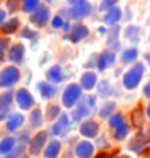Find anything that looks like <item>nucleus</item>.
<instances>
[{
  "label": "nucleus",
  "instance_id": "nucleus-35",
  "mask_svg": "<svg viewBox=\"0 0 150 158\" xmlns=\"http://www.w3.org/2000/svg\"><path fill=\"white\" fill-rule=\"evenodd\" d=\"M117 2H118V0H101L99 10H101V11H109L110 8H114V6H115Z\"/></svg>",
  "mask_w": 150,
  "mask_h": 158
},
{
  "label": "nucleus",
  "instance_id": "nucleus-45",
  "mask_svg": "<svg viewBox=\"0 0 150 158\" xmlns=\"http://www.w3.org/2000/svg\"><path fill=\"white\" fill-rule=\"evenodd\" d=\"M115 158H129L128 155H118V156H115Z\"/></svg>",
  "mask_w": 150,
  "mask_h": 158
},
{
  "label": "nucleus",
  "instance_id": "nucleus-43",
  "mask_svg": "<svg viewBox=\"0 0 150 158\" xmlns=\"http://www.w3.org/2000/svg\"><path fill=\"white\" fill-rule=\"evenodd\" d=\"M62 29H64V31H69V29H70V26H69L67 23H64V24H62Z\"/></svg>",
  "mask_w": 150,
  "mask_h": 158
},
{
  "label": "nucleus",
  "instance_id": "nucleus-8",
  "mask_svg": "<svg viewBox=\"0 0 150 158\" xmlns=\"http://www.w3.org/2000/svg\"><path fill=\"white\" fill-rule=\"evenodd\" d=\"M46 137H48V134H46V131H40L37 133L32 139H31V144H29V152L31 155H39L42 152V148L46 142Z\"/></svg>",
  "mask_w": 150,
  "mask_h": 158
},
{
  "label": "nucleus",
  "instance_id": "nucleus-30",
  "mask_svg": "<svg viewBox=\"0 0 150 158\" xmlns=\"http://www.w3.org/2000/svg\"><path fill=\"white\" fill-rule=\"evenodd\" d=\"M121 59L125 62H134L137 59V50L136 48H128L121 53Z\"/></svg>",
  "mask_w": 150,
  "mask_h": 158
},
{
  "label": "nucleus",
  "instance_id": "nucleus-26",
  "mask_svg": "<svg viewBox=\"0 0 150 158\" xmlns=\"http://www.w3.org/2000/svg\"><path fill=\"white\" fill-rule=\"evenodd\" d=\"M29 122H31V126H32V128H40V126H42V123H43V115H42V110H40V109L32 110Z\"/></svg>",
  "mask_w": 150,
  "mask_h": 158
},
{
  "label": "nucleus",
  "instance_id": "nucleus-20",
  "mask_svg": "<svg viewBox=\"0 0 150 158\" xmlns=\"http://www.w3.org/2000/svg\"><path fill=\"white\" fill-rule=\"evenodd\" d=\"M46 78H48V81L51 83H59L64 80V75H62V69L59 66H53L48 72H46Z\"/></svg>",
  "mask_w": 150,
  "mask_h": 158
},
{
  "label": "nucleus",
  "instance_id": "nucleus-3",
  "mask_svg": "<svg viewBox=\"0 0 150 158\" xmlns=\"http://www.w3.org/2000/svg\"><path fill=\"white\" fill-rule=\"evenodd\" d=\"M150 144V129L148 128H144L134 136V139H131V142L128 144L129 150H133L136 153H140L144 152V148Z\"/></svg>",
  "mask_w": 150,
  "mask_h": 158
},
{
  "label": "nucleus",
  "instance_id": "nucleus-40",
  "mask_svg": "<svg viewBox=\"0 0 150 158\" xmlns=\"http://www.w3.org/2000/svg\"><path fill=\"white\" fill-rule=\"evenodd\" d=\"M144 94H145L147 98H150V83H147V85H145V88H144Z\"/></svg>",
  "mask_w": 150,
  "mask_h": 158
},
{
  "label": "nucleus",
  "instance_id": "nucleus-5",
  "mask_svg": "<svg viewBox=\"0 0 150 158\" xmlns=\"http://www.w3.org/2000/svg\"><path fill=\"white\" fill-rule=\"evenodd\" d=\"M94 107H96V98L88 96L85 101H83V104H80L77 109H75V112L72 114V118L75 120V122H78V120H81L83 117L91 115V112H93Z\"/></svg>",
  "mask_w": 150,
  "mask_h": 158
},
{
  "label": "nucleus",
  "instance_id": "nucleus-27",
  "mask_svg": "<svg viewBox=\"0 0 150 158\" xmlns=\"http://www.w3.org/2000/svg\"><path fill=\"white\" fill-rule=\"evenodd\" d=\"M131 122H133V125L137 126V128L142 125V122H144V110H142L140 106L133 110V114H131Z\"/></svg>",
  "mask_w": 150,
  "mask_h": 158
},
{
  "label": "nucleus",
  "instance_id": "nucleus-12",
  "mask_svg": "<svg viewBox=\"0 0 150 158\" xmlns=\"http://www.w3.org/2000/svg\"><path fill=\"white\" fill-rule=\"evenodd\" d=\"M114 62H115V53L110 51V50H106L102 54H99V56H98V64H96V66H98L99 70H106Z\"/></svg>",
  "mask_w": 150,
  "mask_h": 158
},
{
  "label": "nucleus",
  "instance_id": "nucleus-10",
  "mask_svg": "<svg viewBox=\"0 0 150 158\" xmlns=\"http://www.w3.org/2000/svg\"><path fill=\"white\" fill-rule=\"evenodd\" d=\"M24 46L21 43H15L8 48V59L10 62H15V64H21L23 59H24Z\"/></svg>",
  "mask_w": 150,
  "mask_h": 158
},
{
  "label": "nucleus",
  "instance_id": "nucleus-18",
  "mask_svg": "<svg viewBox=\"0 0 150 158\" xmlns=\"http://www.w3.org/2000/svg\"><path fill=\"white\" fill-rule=\"evenodd\" d=\"M120 18H121V10L118 6H114V8H110V10L104 15V24L115 26L120 21Z\"/></svg>",
  "mask_w": 150,
  "mask_h": 158
},
{
  "label": "nucleus",
  "instance_id": "nucleus-22",
  "mask_svg": "<svg viewBox=\"0 0 150 158\" xmlns=\"http://www.w3.org/2000/svg\"><path fill=\"white\" fill-rule=\"evenodd\" d=\"M67 128H69V117L62 114V115H59V120L53 126V134H62Z\"/></svg>",
  "mask_w": 150,
  "mask_h": 158
},
{
  "label": "nucleus",
  "instance_id": "nucleus-49",
  "mask_svg": "<svg viewBox=\"0 0 150 158\" xmlns=\"http://www.w3.org/2000/svg\"><path fill=\"white\" fill-rule=\"evenodd\" d=\"M48 2H51V0H48Z\"/></svg>",
  "mask_w": 150,
  "mask_h": 158
},
{
  "label": "nucleus",
  "instance_id": "nucleus-25",
  "mask_svg": "<svg viewBox=\"0 0 150 158\" xmlns=\"http://www.w3.org/2000/svg\"><path fill=\"white\" fill-rule=\"evenodd\" d=\"M139 35H140V29L137 26H128L126 29H125V37H126V40H131V42H137L139 40Z\"/></svg>",
  "mask_w": 150,
  "mask_h": 158
},
{
  "label": "nucleus",
  "instance_id": "nucleus-44",
  "mask_svg": "<svg viewBox=\"0 0 150 158\" xmlns=\"http://www.w3.org/2000/svg\"><path fill=\"white\" fill-rule=\"evenodd\" d=\"M107 156H109V155H107V153H101V155H98V156H96V158H107Z\"/></svg>",
  "mask_w": 150,
  "mask_h": 158
},
{
  "label": "nucleus",
  "instance_id": "nucleus-16",
  "mask_svg": "<svg viewBox=\"0 0 150 158\" xmlns=\"http://www.w3.org/2000/svg\"><path fill=\"white\" fill-rule=\"evenodd\" d=\"M24 123V117L21 114H10L6 118V129L8 131H16Z\"/></svg>",
  "mask_w": 150,
  "mask_h": 158
},
{
  "label": "nucleus",
  "instance_id": "nucleus-19",
  "mask_svg": "<svg viewBox=\"0 0 150 158\" xmlns=\"http://www.w3.org/2000/svg\"><path fill=\"white\" fill-rule=\"evenodd\" d=\"M61 152V142L59 141H50V144L46 145L43 156L45 158H58Z\"/></svg>",
  "mask_w": 150,
  "mask_h": 158
},
{
  "label": "nucleus",
  "instance_id": "nucleus-14",
  "mask_svg": "<svg viewBox=\"0 0 150 158\" xmlns=\"http://www.w3.org/2000/svg\"><path fill=\"white\" fill-rule=\"evenodd\" d=\"M80 133L85 137H96L98 133H99V125L96 122H93V120L83 122L81 126H80Z\"/></svg>",
  "mask_w": 150,
  "mask_h": 158
},
{
  "label": "nucleus",
  "instance_id": "nucleus-6",
  "mask_svg": "<svg viewBox=\"0 0 150 158\" xmlns=\"http://www.w3.org/2000/svg\"><path fill=\"white\" fill-rule=\"evenodd\" d=\"M90 13H91V5L88 0H78L69 10V18H72V19H83V18L90 16Z\"/></svg>",
  "mask_w": 150,
  "mask_h": 158
},
{
  "label": "nucleus",
  "instance_id": "nucleus-29",
  "mask_svg": "<svg viewBox=\"0 0 150 158\" xmlns=\"http://www.w3.org/2000/svg\"><path fill=\"white\" fill-rule=\"evenodd\" d=\"M98 94L101 98H109L112 94V88H110V83L107 80H102L98 86Z\"/></svg>",
  "mask_w": 150,
  "mask_h": 158
},
{
  "label": "nucleus",
  "instance_id": "nucleus-33",
  "mask_svg": "<svg viewBox=\"0 0 150 158\" xmlns=\"http://www.w3.org/2000/svg\"><path fill=\"white\" fill-rule=\"evenodd\" d=\"M128 134H129V125H126V123H123L121 126H118L115 129V137L118 139V141H123Z\"/></svg>",
  "mask_w": 150,
  "mask_h": 158
},
{
  "label": "nucleus",
  "instance_id": "nucleus-28",
  "mask_svg": "<svg viewBox=\"0 0 150 158\" xmlns=\"http://www.w3.org/2000/svg\"><path fill=\"white\" fill-rule=\"evenodd\" d=\"M114 110H115V102H106V104L101 107L99 115H101V118H110L114 115Z\"/></svg>",
  "mask_w": 150,
  "mask_h": 158
},
{
  "label": "nucleus",
  "instance_id": "nucleus-1",
  "mask_svg": "<svg viewBox=\"0 0 150 158\" xmlns=\"http://www.w3.org/2000/svg\"><path fill=\"white\" fill-rule=\"evenodd\" d=\"M142 75H144V64L142 62L134 64L123 75V86L126 89H134L142 80Z\"/></svg>",
  "mask_w": 150,
  "mask_h": 158
},
{
  "label": "nucleus",
  "instance_id": "nucleus-39",
  "mask_svg": "<svg viewBox=\"0 0 150 158\" xmlns=\"http://www.w3.org/2000/svg\"><path fill=\"white\" fill-rule=\"evenodd\" d=\"M18 3H19V0H8L6 6L10 8L11 11H16V10H18Z\"/></svg>",
  "mask_w": 150,
  "mask_h": 158
},
{
  "label": "nucleus",
  "instance_id": "nucleus-32",
  "mask_svg": "<svg viewBox=\"0 0 150 158\" xmlns=\"http://www.w3.org/2000/svg\"><path fill=\"white\" fill-rule=\"evenodd\" d=\"M40 0H23V10L26 13H32L39 8Z\"/></svg>",
  "mask_w": 150,
  "mask_h": 158
},
{
  "label": "nucleus",
  "instance_id": "nucleus-31",
  "mask_svg": "<svg viewBox=\"0 0 150 158\" xmlns=\"http://www.w3.org/2000/svg\"><path fill=\"white\" fill-rule=\"evenodd\" d=\"M125 123V117L121 115V114H114L110 118H109V125L112 129H117L118 126H121Z\"/></svg>",
  "mask_w": 150,
  "mask_h": 158
},
{
  "label": "nucleus",
  "instance_id": "nucleus-11",
  "mask_svg": "<svg viewBox=\"0 0 150 158\" xmlns=\"http://www.w3.org/2000/svg\"><path fill=\"white\" fill-rule=\"evenodd\" d=\"M48 19H50V10L46 6H39L31 16V21L37 26H45L48 23Z\"/></svg>",
  "mask_w": 150,
  "mask_h": 158
},
{
  "label": "nucleus",
  "instance_id": "nucleus-7",
  "mask_svg": "<svg viewBox=\"0 0 150 158\" xmlns=\"http://www.w3.org/2000/svg\"><path fill=\"white\" fill-rule=\"evenodd\" d=\"M16 102H18V106H19L21 109H24V110L32 109L34 104H35L32 94L29 93V89H26V88H21V89L16 91Z\"/></svg>",
  "mask_w": 150,
  "mask_h": 158
},
{
  "label": "nucleus",
  "instance_id": "nucleus-21",
  "mask_svg": "<svg viewBox=\"0 0 150 158\" xmlns=\"http://www.w3.org/2000/svg\"><path fill=\"white\" fill-rule=\"evenodd\" d=\"M37 88H39L40 94H42L45 99H50V98H53V96H54V93H56L54 85H51L50 81H40L39 85H37Z\"/></svg>",
  "mask_w": 150,
  "mask_h": 158
},
{
  "label": "nucleus",
  "instance_id": "nucleus-42",
  "mask_svg": "<svg viewBox=\"0 0 150 158\" xmlns=\"http://www.w3.org/2000/svg\"><path fill=\"white\" fill-rule=\"evenodd\" d=\"M3 23H5V11L0 10V26H2Z\"/></svg>",
  "mask_w": 150,
  "mask_h": 158
},
{
  "label": "nucleus",
  "instance_id": "nucleus-37",
  "mask_svg": "<svg viewBox=\"0 0 150 158\" xmlns=\"http://www.w3.org/2000/svg\"><path fill=\"white\" fill-rule=\"evenodd\" d=\"M21 35H23V37H26V39H35V37H39V34L34 32L32 29H29V27H24L23 32H21Z\"/></svg>",
  "mask_w": 150,
  "mask_h": 158
},
{
  "label": "nucleus",
  "instance_id": "nucleus-17",
  "mask_svg": "<svg viewBox=\"0 0 150 158\" xmlns=\"http://www.w3.org/2000/svg\"><path fill=\"white\" fill-rule=\"evenodd\" d=\"M96 81H98V78H96V73H93V72H85L81 75V80H80V86H81V89H86V91H90V89H93L96 86Z\"/></svg>",
  "mask_w": 150,
  "mask_h": 158
},
{
  "label": "nucleus",
  "instance_id": "nucleus-38",
  "mask_svg": "<svg viewBox=\"0 0 150 158\" xmlns=\"http://www.w3.org/2000/svg\"><path fill=\"white\" fill-rule=\"evenodd\" d=\"M51 24H53V27H56V29H58V27H62L64 21H62V18H61V16H54Z\"/></svg>",
  "mask_w": 150,
  "mask_h": 158
},
{
  "label": "nucleus",
  "instance_id": "nucleus-34",
  "mask_svg": "<svg viewBox=\"0 0 150 158\" xmlns=\"http://www.w3.org/2000/svg\"><path fill=\"white\" fill-rule=\"evenodd\" d=\"M61 115V109H59V106H48L46 107V118L48 120H54V118H58Z\"/></svg>",
  "mask_w": 150,
  "mask_h": 158
},
{
  "label": "nucleus",
  "instance_id": "nucleus-41",
  "mask_svg": "<svg viewBox=\"0 0 150 158\" xmlns=\"http://www.w3.org/2000/svg\"><path fill=\"white\" fill-rule=\"evenodd\" d=\"M98 145L101 147V145H104V147H107V142H106V139L104 137H101V139H98Z\"/></svg>",
  "mask_w": 150,
  "mask_h": 158
},
{
  "label": "nucleus",
  "instance_id": "nucleus-24",
  "mask_svg": "<svg viewBox=\"0 0 150 158\" xmlns=\"http://www.w3.org/2000/svg\"><path fill=\"white\" fill-rule=\"evenodd\" d=\"M18 27H19V21H18L16 18H13V19L6 21V23H3L2 26H0V31H2L3 34H13V32H16Z\"/></svg>",
  "mask_w": 150,
  "mask_h": 158
},
{
  "label": "nucleus",
  "instance_id": "nucleus-36",
  "mask_svg": "<svg viewBox=\"0 0 150 158\" xmlns=\"http://www.w3.org/2000/svg\"><path fill=\"white\" fill-rule=\"evenodd\" d=\"M8 48V40L6 39H0V62L5 59V51Z\"/></svg>",
  "mask_w": 150,
  "mask_h": 158
},
{
  "label": "nucleus",
  "instance_id": "nucleus-4",
  "mask_svg": "<svg viewBox=\"0 0 150 158\" xmlns=\"http://www.w3.org/2000/svg\"><path fill=\"white\" fill-rule=\"evenodd\" d=\"M19 81V70L13 66L5 67L0 72V88H11Z\"/></svg>",
  "mask_w": 150,
  "mask_h": 158
},
{
  "label": "nucleus",
  "instance_id": "nucleus-23",
  "mask_svg": "<svg viewBox=\"0 0 150 158\" xmlns=\"http://www.w3.org/2000/svg\"><path fill=\"white\" fill-rule=\"evenodd\" d=\"M16 145V139L15 137H5L0 141V155H8L13 152V148Z\"/></svg>",
  "mask_w": 150,
  "mask_h": 158
},
{
  "label": "nucleus",
  "instance_id": "nucleus-13",
  "mask_svg": "<svg viewBox=\"0 0 150 158\" xmlns=\"http://www.w3.org/2000/svg\"><path fill=\"white\" fill-rule=\"evenodd\" d=\"M93 153H94V145L88 141H81L75 147V155L78 158H91Z\"/></svg>",
  "mask_w": 150,
  "mask_h": 158
},
{
  "label": "nucleus",
  "instance_id": "nucleus-47",
  "mask_svg": "<svg viewBox=\"0 0 150 158\" xmlns=\"http://www.w3.org/2000/svg\"><path fill=\"white\" fill-rule=\"evenodd\" d=\"M67 2H70V3H73V5H75V3L78 2V0H67Z\"/></svg>",
  "mask_w": 150,
  "mask_h": 158
},
{
  "label": "nucleus",
  "instance_id": "nucleus-48",
  "mask_svg": "<svg viewBox=\"0 0 150 158\" xmlns=\"http://www.w3.org/2000/svg\"><path fill=\"white\" fill-rule=\"evenodd\" d=\"M147 59H148V62H150V53L147 54Z\"/></svg>",
  "mask_w": 150,
  "mask_h": 158
},
{
  "label": "nucleus",
  "instance_id": "nucleus-15",
  "mask_svg": "<svg viewBox=\"0 0 150 158\" xmlns=\"http://www.w3.org/2000/svg\"><path fill=\"white\" fill-rule=\"evenodd\" d=\"M86 35H88V27L86 26H83V24H73V27L70 29V35H67V37H70L72 42H80V40L85 39Z\"/></svg>",
  "mask_w": 150,
  "mask_h": 158
},
{
  "label": "nucleus",
  "instance_id": "nucleus-46",
  "mask_svg": "<svg viewBox=\"0 0 150 158\" xmlns=\"http://www.w3.org/2000/svg\"><path fill=\"white\" fill-rule=\"evenodd\" d=\"M147 115H148V118H150V104L147 106Z\"/></svg>",
  "mask_w": 150,
  "mask_h": 158
},
{
  "label": "nucleus",
  "instance_id": "nucleus-2",
  "mask_svg": "<svg viewBox=\"0 0 150 158\" xmlns=\"http://www.w3.org/2000/svg\"><path fill=\"white\" fill-rule=\"evenodd\" d=\"M81 98V86L80 85H69L65 88V91L62 93V106L67 107V109H72L78 104V101Z\"/></svg>",
  "mask_w": 150,
  "mask_h": 158
},
{
  "label": "nucleus",
  "instance_id": "nucleus-9",
  "mask_svg": "<svg viewBox=\"0 0 150 158\" xmlns=\"http://www.w3.org/2000/svg\"><path fill=\"white\" fill-rule=\"evenodd\" d=\"M11 102H13V93L6 91L3 94H0V120H5L10 115L11 110Z\"/></svg>",
  "mask_w": 150,
  "mask_h": 158
}]
</instances>
